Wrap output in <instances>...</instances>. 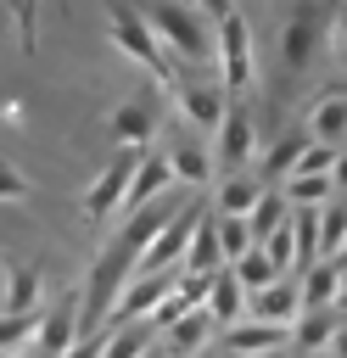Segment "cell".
<instances>
[{"mask_svg": "<svg viewBox=\"0 0 347 358\" xmlns=\"http://www.w3.org/2000/svg\"><path fill=\"white\" fill-rule=\"evenodd\" d=\"M207 336H213V313H207V308H190L174 330H162V341H168V352H174V358H190Z\"/></svg>", "mask_w": 347, "mask_h": 358, "instance_id": "44dd1931", "label": "cell"}, {"mask_svg": "<svg viewBox=\"0 0 347 358\" xmlns=\"http://www.w3.org/2000/svg\"><path fill=\"white\" fill-rule=\"evenodd\" d=\"M263 358H291V352H263Z\"/></svg>", "mask_w": 347, "mask_h": 358, "instance_id": "f35d334b", "label": "cell"}, {"mask_svg": "<svg viewBox=\"0 0 347 358\" xmlns=\"http://www.w3.org/2000/svg\"><path fill=\"white\" fill-rule=\"evenodd\" d=\"M330 179H336V190H347V151H336V173Z\"/></svg>", "mask_w": 347, "mask_h": 358, "instance_id": "e575fe53", "label": "cell"}, {"mask_svg": "<svg viewBox=\"0 0 347 358\" xmlns=\"http://www.w3.org/2000/svg\"><path fill=\"white\" fill-rule=\"evenodd\" d=\"M224 358H235V352H224Z\"/></svg>", "mask_w": 347, "mask_h": 358, "instance_id": "b9f144b4", "label": "cell"}, {"mask_svg": "<svg viewBox=\"0 0 347 358\" xmlns=\"http://www.w3.org/2000/svg\"><path fill=\"white\" fill-rule=\"evenodd\" d=\"M168 185H174V162H168V151L140 157V173H134V185H129V196H123V213L134 218V213H140V207H151Z\"/></svg>", "mask_w": 347, "mask_h": 358, "instance_id": "4fadbf2b", "label": "cell"}, {"mask_svg": "<svg viewBox=\"0 0 347 358\" xmlns=\"http://www.w3.org/2000/svg\"><path fill=\"white\" fill-rule=\"evenodd\" d=\"M263 190H269V185L246 179V173H229V179H224V190H218V207H224V218H252V207L263 201Z\"/></svg>", "mask_w": 347, "mask_h": 358, "instance_id": "603a6c76", "label": "cell"}, {"mask_svg": "<svg viewBox=\"0 0 347 358\" xmlns=\"http://www.w3.org/2000/svg\"><path fill=\"white\" fill-rule=\"evenodd\" d=\"M330 196H336L330 173H291L285 179V201L291 207H330Z\"/></svg>", "mask_w": 347, "mask_h": 358, "instance_id": "d4e9b609", "label": "cell"}, {"mask_svg": "<svg viewBox=\"0 0 347 358\" xmlns=\"http://www.w3.org/2000/svg\"><path fill=\"white\" fill-rule=\"evenodd\" d=\"M218 84L229 95L252 84V22H246L241 6H229L224 22H218Z\"/></svg>", "mask_w": 347, "mask_h": 358, "instance_id": "3957f363", "label": "cell"}, {"mask_svg": "<svg viewBox=\"0 0 347 358\" xmlns=\"http://www.w3.org/2000/svg\"><path fill=\"white\" fill-rule=\"evenodd\" d=\"M0 358H11V352H0Z\"/></svg>", "mask_w": 347, "mask_h": 358, "instance_id": "60d3db41", "label": "cell"}, {"mask_svg": "<svg viewBox=\"0 0 347 358\" xmlns=\"http://www.w3.org/2000/svg\"><path fill=\"white\" fill-rule=\"evenodd\" d=\"M179 213H185V201H174V196H162V201H151V207H140L134 218H123V229H118V241H123V246H134V252L146 257V252H151V241H157V235H162V229H168V224H174Z\"/></svg>", "mask_w": 347, "mask_h": 358, "instance_id": "7c38bea8", "label": "cell"}, {"mask_svg": "<svg viewBox=\"0 0 347 358\" xmlns=\"http://www.w3.org/2000/svg\"><path fill=\"white\" fill-rule=\"evenodd\" d=\"M308 134H313L319 145H336V140L347 134V95L325 90V95H319V106H313V117H308Z\"/></svg>", "mask_w": 347, "mask_h": 358, "instance_id": "ffe728a7", "label": "cell"}, {"mask_svg": "<svg viewBox=\"0 0 347 358\" xmlns=\"http://www.w3.org/2000/svg\"><path fill=\"white\" fill-rule=\"evenodd\" d=\"M330 34V11H319V6H302L291 22H285V34H280V56H285V73H302L308 62H313V50H319V39Z\"/></svg>", "mask_w": 347, "mask_h": 358, "instance_id": "52a82bcc", "label": "cell"}, {"mask_svg": "<svg viewBox=\"0 0 347 358\" xmlns=\"http://www.w3.org/2000/svg\"><path fill=\"white\" fill-rule=\"evenodd\" d=\"M112 140H123V151H140L151 134H157V112L146 106V101H123V106H112Z\"/></svg>", "mask_w": 347, "mask_h": 358, "instance_id": "9a60e30c", "label": "cell"}, {"mask_svg": "<svg viewBox=\"0 0 347 358\" xmlns=\"http://www.w3.org/2000/svg\"><path fill=\"white\" fill-rule=\"evenodd\" d=\"M229 268H235V280L246 285V296H257V291H269V285L280 280V268L269 263V252H263V246H252V252H246L241 263H229Z\"/></svg>", "mask_w": 347, "mask_h": 358, "instance_id": "4316f807", "label": "cell"}, {"mask_svg": "<svg viewBox=\"0 0 347 358\" xmlns=\"http://www.w3.org/2000/svg\"><path fill=\"white\" fill-rule=\"evenodd\" d=\"M106 341H112V324H106V330H90V336H78V341L67 347V358H106Z\"/></svg>", "mask_w": 347, "mask_h": 358, "instance_id": "1f68e13d", "label": "cell"}, {"mask_svg": "<svg viewBox=\"0 0 347 358\" xmlns=\"http://www.w3.org/2000/svg\"><path fill=\"white\" fill-rule=\"evenodd\" d=\"M168 162H174V179H185V185H207V173H213V157L201 145H190V140H179L168 151Z\"/></svg>", "mask_w": 347, "mask_h": 358, "instance_id": "83f0119b", "label": "cell"}, {"mask_svg": "<svg viewBox=\"0 0 347 358\" xmlns=\"http://www.w3.org/2000/svg\"><path fill=\"white\" fill-rule=\"evenodd\" d=\"M179 274H185V268H174V274H134L129 291H123V302H118V313H112V330H118V324H134L140 313H157V308L179 291Z\"/></svg>", "mask_w": 347, "mask_h": 358, "instance_id": "ba28073f", "label": "cell"}, {"mask_svg": "<svg viewBox=\"0 0 347 358\" xmlns=\"http://www.w3.org/2000/svg\"><path fill=\"white\" fill-rule=\"evenodd\" d=\"M6 313H39V263H6Z\"/></svg>", "mask_w": 347, "mask_h": 358, "instance_id": "d6986e66", "label": "cell"}, {"mask_svg": "<svg viewBox=\"0 0 347 358\" xmlns=\"http://www.w3.org/2000/svg\"><path fill=\"white\" fill-rule=\"evenodd\" d=\"M22 190H28V179H22L17 168L0 162V201H22Z\"/></svg>", "mask_w": 347, "mask_h": 358, "instance_id": "d6a6232c", "label": "cell"}, {"mask_svg": "<svg viewBox=\"0 0 347 358\" xmlns=\"http://www.w3.org/2000/svg\"><path fill=\"white\" fill-rule=\"evenodd\" d=\"M39 324H45V308L39 313H0V352H11L22 341H39Z\"/></svg>", "mask_w": 347, "mask_h": 358, "instance_id": "f1b7e54d", "label": "cell"}, {"mask_svg": "<svg viewBox=\"0 0 347 358\" xmlns=\"http://www.w3.org/2000/svg\"><path fill=\"white\" fill-rule=\"evenodd\" d=\"M252 151H257V129H252L246 106H241V101H229V112H224V123H218V162H224L229 173H241Z\"/></svg>", "mask_w": 347, "mask_h": 358, "instance_id": "8fae6325", "label": "cell"}, {"mask_svg": "<svg viewBox=\"0 0 347 358\" xmlns=\"http://www.w3.org/2000/svg\"><path fill=\"white\" fill-rule=\"evenodd\" d=\"M174 95H179L185 117L201 123V129H218L224 112H229V90H224V84H207V78H185V84H174Z\"/></svg>", "mask_w": 347, "mask_h": 358, "instance_id": "30bf717a", "label": "cell"}, {"mask_svg": "<svg viewBox=\"0 0 347 358\" xmlns=\"http://www.w3.org/2000/svg\"><path fill=\"white\" fill-rule=\"evenodd\" d=\"M341 246H347V201H330L319 207V257L341 263Z\"/></svg>", "mask_w": 347, "mask_h": 358, "instance_id": "484cf974", "label": "cell"}, {"mask_svg": "<svg viewBox=\"0 0 347 358\" xmlns=\"http://www.w3.org/2000/svg\"><path fill=\"white\" fill-rule=\"evenodd\" d=\"M330 352H336V358H347V324L336 330V341H330Z\"/></svg>", "mask_w": 347, "mask_h": 358, "instance_id": "d590c367", "label": "cell"}, {"mask_svg": "<svg viewBox=\"0 0 347 358\" xmlns=\"http://www.w3.org/2000/svg\"><path fill=\"white\" fill-rule=\"evenodd\" d=\"M285 347H291V324L241 319L224 330V352H235V358H263V352H285Z\"/></svg>", "mask_w": 347, "mask_h": 358, "instance_id": "9c48e42d", "label": "cell"}, {"mask_svg": "<svg viewBox=\"0 0 347 358\" xmlns=\"http://www.w3.org/2000/svg\"><path fill=\"white\" fill-rule=\"evenodd\" d=\"M201 218H207V207H201V201H185V213H179V218L151 241V252L140 257V274H174V268H185V252H190Z\"/></svg>", "mask_w": 347, "mask_h": 358, "instance_id": "277c9868", "label": "cell"}, {"mask_svg": "<svg viewBox=\"0 0 347 358\" xmlns=\"http://www.w3.org/2000/svg\"><path fill=\"white\" fill-rule=\"evenodd\" d=\"M330 39H336V56L347 62V11H336V17H330Z\"/></svg>", "mask_w": 347, "mask_h": 358, "instance_id": "836d02e7", "label": "cell"}, {"mask_svg": "<svg viewBox=\"0 0 347 358\" xmlns=\"http://www.w3.org/2000/svg\"><path fill=\"white\" fill-rule=\"evenodd\" d=\"M84 336V296L67 291L56 308H45V324H39V341H34V358H67V347Z\"/></svg>", "mask_w": 347, "mask_h": 358, "instance_id": "8992f818", "label": "cell"}, {"mask_svg": "<svg viewBox=\"0 0 347 358\" xmlns=\"http://www.w3.org/2000/svg\"><path fill=\"white\" fill-rule=\"evenodd\" d=\"M241 302H246V285L235 280V268H218L213 274V291H207V313H213V324H241Z\"/></svg>", "mask_w": 347, "mask_h": 358, "instance_id": "e0dca14e", "label": "cell"}, {"mask_svg": "<svg viewBox=\"0 0 347 358\" xmlns=\"http://www.w3.org/2000/svg\"><path fill=\"white\" fill-rule=\"evenodd\" d=\"M330 90H336V95H347V73H341V78H336V84H330Z\"/></svg>", "mask_w": 347, "mask_h": 358, "instance_id": "8d00e7d4", "label": "cell"}, {"mask_svg": "<svg viewBox=\"0 0 347 358\" xmlns=\"http://www.w3.org/2000/svg\"><path fill=\"white\" fill-rule=\"evenodd\" d=\"M146 22H151V34L162 39V50L179 56V62H207V56H218V34H207V17L190 11V6H151Z\"/></svg>", "mask_w": 347, "mask_h": 358, "instance_id": "6da1fadb", "label": "cell"}, {"mask_svg": "<svg viewBox=\"0 0 347 358\" xmlns=\"http://www.w3.org/2000/svg\"><path fill=\"white\" fill-rule=\"evenodd\" d=\"M336 308H341V319H347V285H341V296H336Z\"/></svg>", "mask_w": 347, "mask_h": 358, "instance_id": "74e56055", "label": "cell"}, {"mask_svg": "<svg viewBox=\"0 0 347 358\" xmlns=\"http://www.w3.org/2000/svg\"><path fill=\"white\" fill-rule=\"evenodd\" d=\"M291 313H302V274H291V280H274L269 291H257L246 319H263V324H285Z\"/></svg>", "mask_w": 347, "mask_h": 358, "instance_id": "5bb4252c", "label": "cell"}, {"mask_svg": "<svg viewBox=\"0 0 347 358\" xmlns=\"http://www.w3.org/2000/svg\"><path fill=\"white\" fill-rule=\"evenodd\" d=\"M347 319H341V308H308V313H297V330H291V341H297V352H319V347H330L336 341V330H341Z\"/></svg>", "mask_w": 347, "mask_h": 358, "instance_id": "2e32d148", "label": "cell"}, {"mask_svg": "<svg viewBox=\"0 0 347 358\" xmlns=\"http://www.w3.org/2000/svg\"><path fill=\"white\" fill-rule=\"evenodd\" d=\"M341 268H347V246H341Z\"/></svg>", "mask_w": 347, "mask_h": 358, "instance_id": "ab89813d", "label": "cell"}, {"mask_svg": "<svg viewBox=\"0 0 347 358\" xmlns=\"http://www.w3.org/2000/svg\"><path fill=\"white\" fill-rule=\"evenodd\" d=\"M218 246H224V263H241V257L252 252L246 218H218Z\"/></svg>", "mask_w": 347, "mask_h": 358, "instance_id": "4dcf8cb0", "label": "cell"}, {"mask_svg": "<svg viewBox=\"0 0 347 358\" xmlns=\"http://www.w3.org/2000/svg\"><path fill=\"white\" fill-rule=\"evenodd\" d=\"M291 218V201H285V190H263V201L252 207V218H246V235H252V246H263L280 224Z\"/></svg>", "mask_w": 347, "mask_h": 358, "instance_id": "7402d4cb", "label": "cell"}, {"mask_svg": "<svg viewBox=\"0 0 347 358\" xmlns=\"http://www.w3.org/2000/svg\"><path fill=\"white\" fill-rule=\"evenodd\" d=\"M134 173H140V151H118V157L95 173V185L84 190V213H90L95 224H106V218H112V207H123V196H129Z\"/></svg>", "mask_w": 347, "mask_h": 358, "instance_id": "5b68a950", "label": "cell"}, {"mask_svg": "<svg viewBox=\"0 0 347 358\" xmlns=\"http://www.w3.org/2000/svg\"><path fill=\"white\" fill-rule=\"evenodd\" d=\"M157 347V324L151 319H134V324H118L112 341H106V358H146Z\"/></svg>", "mask_w": 347, "mask_h": 358, "instance_id": "cb8c5ba5", "label": "cell"}, {"mask_svg": "<svg viewBox=\"0 0 347 358\" xmlns=\"http://www.w3.org/2000/svg\"><path fill=\"white\" fill-rule=\"evenodd\" d=\"M341 285H347V280H341V263H325V257H319V263L302 274V313H308V308H336Z\"/></svg>", "mask_w": 347, "mask_h": 358, "instance_id": "ac0fdd59", "label": "cell"}, {"mask_svg": "<svg viewBox=\"0 0 347 358\" xmlns=\"http://www.w3.org/2000/svg\"><path fill=\"white\" fill-rule=\"evenodd\" d=\"M263 252H269V263L280 268V280H291V274H297V235H291V218L263 241Z\"/></svg>", "mask_w": 347, "mask_h": 358, "instance_id": "f546056e", "label": "cell"}, {"mask_svg": "<svg viewBox=\"0 0 347 358\" xmlns=\"http://www.w3.org/2000/svg\"><path fill=\"white\" fill-rule=\"evenodd\" d=\"M106 34H112V45H118V50H129L146 73H157V84H179V78H174V56H168V50H162V39L151 34L146 11H134V6H112Z\"/></svg>", "mask_w": 347, "mask_h": 358, "instance_id": "7a4b0ae2", "label": "cell"}]
</instances>
